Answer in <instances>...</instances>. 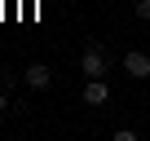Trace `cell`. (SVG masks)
I'll list each match as a JSON object with an SVG mask.
<instances>
[{"mask_svg": "<svg viewBox=\"0 0 150 141\" xmlns=\"http://www.w3.org/2000/svg\"><path fill=\"white\" fill-rule=\"evenodd\" d=\"M80 70L88 80H102L106 75V53L97 49V44H84V53H80Z\"/></svg>", "mask_w": 150, "mask_h": 141, "instance_id": "obj_1", "label": "cell"}, {"mask_svg": "<svg viewBox=\"0 0 150 141\" xmlns=\"http://www.w3.org/2000/svg\"><path fill=\"white\" fill-rule=\"evenodd\" d=\"M124 70H128V75L132 80H150V53H124Z\"/></svg>", "mask_w": 150, "mask_h": 141, "instance_id": "obj_2", "label": "cell"}, {"mask_svg": "<svg viewBox=\"0 0 150 141\" xmlns=\"http://www.w3.org/2000/svg\"><path fill=\"white\" fill-rule=\"evenodd\" d=\"M22 80H27L31 88H49V84H53V70H49L44 62H31V66L22 70Z\"/></svg>", "mask_w": 150, "mask_h": 141, "instance_id": "obj_3", "label": "cell"}, {"mask_svg": "<svg viewBox=\"0 0 150 141\" xmlns=\"http://www.w3.org/2000/svg\"><path fill=\"white\" fill-rule=\"evenodd\" d=\"M84 102H88V106H106V102H110L106 80H88V84H84Z\"/></svg>", "mask_w": 150, "mask_h": 141, "instance_id": "obj_4", "label": "cell"}, {"mask_svg": "<svg viewBox=\"0 0 150 141\" xmlns=\"http://www.w3.org/2000/svg\"><path fill=\"white\" fill-rule=\"evenodd\" d=\"M137 18H146V22H150V0H137Z\"/></svg>", "mask_w": 150, "mask_h": 141, "instance_id": "obj_5", "label": "cell"}, {"mask_svg": "<svg viewBox=\"0 0 150 141\" xmlns=\"http://www.w3.org/2000/svg\"><path fill=\"white\" fill-rule=\"evenodd\" d=\"M0 115H5V93H0Z\"/></svg>", "mask_w": 150, "mask_h": 141, "instance_id": "obj_6", "label": "cell"}]
</instances>
